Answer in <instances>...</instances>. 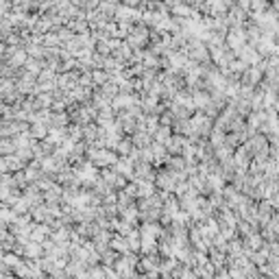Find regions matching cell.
Masks as SVG:
<instances>
[{
  "mask_svg": "<svg viewBox=\"0 0 279 279\" xmlns=\"http://www.w3.org/2000/svg\"><path fill=\"white\" fill-rule=\"evenodd\" d=\"M94 161L96 164H114V155L109 151H98V153H94Z\"/></svg>",
  "mask_w": 279,
  "mask_h": 279,
  "instance_id": "6da1fadb",
  "label": "cell"
},
{
  "mask_svg": "<svg viewBox=\"0 0 279 279\" xmlns=\"http://www.w3.org/2000/svg\"><path fill=\"white\" fill-rule=\"evenodd\" d=\"M273 222H277V225H279V218H275V220H273ZM273 229H275V231L279 233V227H273Z\"/></svg>",
  "mask_w": 279,
  "mask_h": 279,
  "instance_id": "7a4b0ae2",
  "label": "cell"
}]
</instances>
